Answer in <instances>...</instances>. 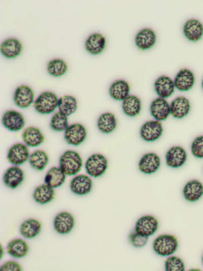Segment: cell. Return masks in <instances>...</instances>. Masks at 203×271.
Wrapping results in <instances>:
<instances>
[{"mask_svg":"<svg viewBox=\"0 0 203 271\" xmlns=\"http://www.w3.org/2000/svg\"><path fill=\"white\" fill-rule=\"evenodd\" d=\"M22 138L25 143L30 147H36L41 144L44 140V137L37 128L29 127L22 133Z\"/></svg>","mask_w":203,"mask_h":271,"instance_id":"27","label":"cell"},{"mask_svg":"<svg viewBox=\"0 0 203 271\" xmlns=\"http://www.w3.org/2000/svg\"><path fill=\"white\" fill-rule=\"evenodd\" d=\"M82 160L76 152L68 150L63 153L59 159V167L67 175H74L82 166Z\"/></svg>","mask_w":203,"mask_h":271,"instance_id":"1","label":"cell"},{"mask_svg":"<svg viewBox=\"0 0 203 271\" xmlns=\"http://www.w3.org/2000/svg\"><path fill=\"white\" fill-rule=\"evenodd\" d=\"M58 98L51 92H45L41 94L34 102V108L37 112L42 114L53 112L58 107Z\"/></svg>","mask_w":203,"mask_h":271,"instance_id":"3","label":"cell"},{"mask_svg":"<svg viewBox=\"0 0 203 271\" xmlns=\"http://www.w3.org/2000/svg\"><path fill=\"white\" fill-rule=\"evenodd\" d=\"M184 198L189 202L198 201L203 195V185L197 179L188 182L183 189Z\"/></svg>","mask_w":203,"mask_h":271,"instance_id":"19","label":"cell"},{"mask_svg":"<svg viewBox=\"0 0 203 271\" xmlns=\"http://www.w3.org/2000/svg\"><path fill=\"white\" fill-rule=\"evenodd\" d=\"M150 111L155 120L165 121L171 114L170 105L166 99L158 97L152 101Z\"/></svg>","mask_w":203,"mask_h":271,"instance_id":"10","label":"cell"},{"mask_svg":"<svg viewBox=\"0 0 203 271\" xmlns=\"http://www.w3.org/2000/svg\"><path fill=\"white\" fill-rule=\"evenodd\" d=\"M191 152L197 158H203V135L196 137L191 144Z\"/></svg>","mask_w":203,"mask_h":271,"instance_id":"39","label":"cell"},{"mask_svg":"<svg viewBox=\"0 0 203 271\" xmlns=\"http://www.w3.org/2000/svg\"><path fill=\"white\" fill-rule=\"evenodd\" d=\"M178 247V240L176 236L172 234L159 235L153 243V249L155 253L163 257L173 254Z\"/></svg>","mask_w":203,"mask_h":271,"instance_id":"2","label":"cell"},{"mask_svg":"<svg viewBox=\"0 0 203 271\" xmlns=\"http://www.w3.org/2000/svg\"><path fill=\"white\" fill-rule=\"evenodd\" d=\"M163 131V126L160 121L150 120L147 121L142 126L140 134L144 141L153 142L161 137Z\"/></svg>","mask_w":203,"mask_h":271,"instance_id":"5","label":"cell"},{"mask_svg":"<svg viewBox=\"0 0 203 271\" xmlns=\"http://www.w3.org/2000/svg\"><path fill=\"white\" fill-rule=\"evenodd\" d=\"M67 116L60 111L55 113L51 119V129L56 132L65 131L69 126Z\"/></svg>","mask_w":203,"mask_h":271,"instance_id":"36","label":"cell"},{"mask_svg":"<svg viewBox=\"0 0 203 271\" xmlns=\"http://www.w3.org/2000/svg\"><path fill=\"white\" fill-rule=\"evenodd\" d=\"M202 264H203V255H202Z\"/></svg>","mask_w":203,"mask_h":271,"instance_id":"42","label":"cell"},{"mask_svg":"<svg viewBox=\"0 0 203 271\" xmlns=\"http://www.w3.org/2000/svg\"><path fill=\"white\" fill-rule=\"evenodd\" d=\"M41 229V224L37 220L29 219L24 221L20 226V232L26 238H32L39 234Z\"/></svg>","mask_w":203,"mask_h":271,"instance_id":"32","label":"cell"},{"mask_svg":"<svg viewBox=\"0 0 203 271\" xmlns=\"http://www.w3.org/2000/svg\"><path fill=\"white\" fill-rule=\"evenodd\" d=\"M0 50L5 57L13 58L20 54L22 50V45L17 39L9 38L2 43Z\"/></svg>","mask_w":203,"mask_h":271,"instance_id":"24","label":"cell"},{"mask_svg":"<svg viewBox=\"0 0 203 271\" xmlns=\"http://www.w3.org/2000/svg\"><path fill=\"white\" fill-rule=\"evenodd\" d=\"M187 159L185 149L180 146L171 147L165 155L166 165L172 168H178L182 166Z\"/></svg>","mask_w":203,"mask_h":271,"instance_id":"8","label":"cell"},{"mask_svg":"<svg viewBox=\"0 0 203 271\" xmlns=\"http://www.w3.org/2000/svg\"><path fill=\"white\" fill-rule=\"evenodd\" d=\"M108 168V160L101 154H94L90 156L85 163L87 173L93 177H98L105 173Z\"/></svg>","mask_w":203,"mask_h":271,"instance_id":"4","label":"cell"},{"mask_svg":"<svg viewBox=\"0 0 203 271\" xmlns=\"http://www.w3.org/2000/svg\"><path fill=\"white\" fill-rule=\"evenodd\" d=\"M166 271H184L185 265L182 259L177 256L167 258L164 263Z\"/></svg>","mask_w":203,"mask_h":271,"instance_id":"37","label":"cell"},{"mask_svg":"<svg viewBox=\"0 0 203 271\" xmlns=\"http://www.w3.org/2000/svg\"><path fill=\"white\" fill-rule=\"evenodd\" d=\"M77 106V101L73 96L65 95L58 100L59 111L66 116L73 114L76 111Z\"/></svg>","mask_w":203,"mask_h":271,"instance_id":"33","label":"cell"},{"mask_svg":"<svg viewBox=\"0 0 203 271\" xmlns=\"http://www.w3.org/2000/svg\"><path fill=\"white\" fill-rule=\"evenodd\" d=\"M3 126L11 131L16 132L21 130L25 125L22 114L16 110H11L4 113L2 117Z\"/></svg>","mask_w":203,"mask_h":271,"instance_id":"9","label":"cell"},{"mask_svg":"<svg viewBox=\"0 0 203 271\" xmlns=\"http://www.w3.org/2000/svg\"><path fill=\"white\" fill-rule=\"evenodd\" d=\"M175 87L180 92H187L190 89L195 82L194 75L187 69H182L174 79Z\"/></svg>","mask_w":203,"mask_h":271,"instance_id":"16","label":"cell"},{"mask_svg":"<svg viewBox=\"0 0 203 271\" xmlns=\"http://www.w3.org/2000/svg\"><path fill=\"white\" fill-rule=\"evenodd\" d=\"M1 271H21L20 265L13 261H9L4 263L1 266Z\"/></svg>","mask_w":203,"mask_h":271,"instance_id":"40","label":"cell"},{"mask_svg":"<svg viewBox=\"0 0 203 271\" xmlns=\"http://www.w3.org/2000/svg\"><path fill=\"white\" fill-rule=\"evenodd\" d=\"M27 147L22 143H16L9 149L7 155L8 161L12 164L20 165L24 163L29 158Z\"/></svg>","mask_w":203,"mask_h":271,"instance_id":"12","label":"cell"},{"mask_svg":"<svg viewBox=\"0 0 203 271\" xmlns=\"http://www.w3.org/2000/svg\"><path fill=\"white\" fill-rule=\"evenodd\" d=\"M33 99V91L29 86L26 85L18 86L13 95L15 104L21 108L28 107L32 103Z\"/></svg>","mask_w":203,"mask_h":271,"instance_id":"11","label":"cell"},{"mask_svg":"<svg viewBox=\"0 0 203 271\" xmlns=\"http://www.w3.org/2000/svg\"><path fill=\"white\" fill-rule=\"evenodd\" d=\"M201 86H202V88L203 89V79H202V82H201Z\"/></svg>","mask_w":203,"mask_h":271,"instance_id":"41","label":"cell"},{"mask_svg":"<svg viewBox=\"0 0 203 271\" xmlns=\"http://www.w3.org/2000/svg\"><path fill=\"white\" fill-rule=\"evenodd\" d=\"M160 163V158L158 155L155 153H148L140 160L138 167L142 173L151 174L159 168Z\"/></svg>","mask_w":203,"mask_h":271,"instance_id":"13","label":"cell"},{"mask_svg":"<svg viewBox=\"0 0 203 271\" xmlns=\"http://www.w3.org/2000/svg\"><path fill=\"white\" fill-rule=\"evenodd\" d=\"M142 103L140 99L135 95H128L122 101L123 112L127 116L134 117L141 111Z\"/></svg>","mask_w":203,"mask_h":271,"instance_id":"26","label":"cell"},{"mask_svg":"<svg viewBox=\"0 0 203 271\" xmlns=\"http://www.w3.org/2000/svg\"><path fill=\"white\" fill-rule=\"evenodd\" d=\"M75 225L73 216L69 213L61 212L58 214L54 220V228L59 234H64L70 233Z\"/></svg>","mask_w":203,"mask_h":271,"instance_id":"14","label":"cell"},{"mask_svg":"<svg viewBox=\"0 0 203 271\" xmlns=\"http://www.w3.org/2000/svg\"><path fill=\"white\" fill-rule=\"evenodd\" d=\"M183 31L185 37L188 40L196 42L203 35V25L197 19H191L185 22Z\"/></svg>","mask_w":203,"mask_h":271,"instance_id":"21","label":"cell"},{"mask_svg":"<svg viewBox=\"0 0 203 271\" xmlns=\"http://www.w3.org/2000/svg\"><path fill=\"white\" fill-rule=\"evenodd\" d=\"M87 133L85 128L79 123L73 124L64 131V138L70 145L77 146L85 140Z\"/></svg>","mask_w":203,"mask_h":271,"instance_id":"6","label":"cell"},{"mask_svg":"<svg viewBox=\"0 0 203 271\" xmlns=\"http://www.w3.org/2000/svg\"><path fill=\"white\" fill-rule=\"evenodd\" d=\"M130 86L128 82L123 79L116 80L109 87V94L111 97L116 101H123L128 95Z\"/></svg>","mask_w":203,"mask_h":271,"instance_id":"25","label":"cell"},{"mask_svg":"<svg viewBox=\"0 0 203 271\" xmlns=\"http://www.w3.org/2000/svg\"><path fill=\"white\" fill-rule=\"evenodd\" d=\"M128 240L133 247L141 248L147 244L148 237L139 234L134 230L129 233Z\"/></svg>","mask_w":203,"mask_h":271,"instance_id":"38","label":"cell"},{"mask_svg":"<svg viewBox=\"0 0 203 271\" xmlns=\"http://www.w3.org/2000/svg\"><path fill=\"white\" fill-rule=\"evenodd\" d=\"M7 252L11 256L20 258L24 257L28 251L27 243L21 238L14 239L9 243L6 248Z\"/></svg>","mask_w":203,"mask_h":271,"instance_id":"30","label":"cell"},{"mask_svg":"<svg viewBox=\"0 0 203 271\" xmlns=\"http://www.w3.org/2000/svg\"><path fill=\"white\" fill-rule=\"evenodd\" d=\"M135 44L141 50H147L152 47L156 43V36L155 32L149 28L140 30L135 37Z\"/></svg>","mask_w":203,"mask_h":271,"instance_id":"18","label":"cell"},{"mask_svg":"<svg viewBox=\"0 0 203 271\" xmlns=\"http://www.w3.org/2000/svg\"><path fill=\"white\" fill-rule=\"evenodd\" d=\"M55 197V192L53 188L47 184L42 185L37 187L33 193V198L38 203L44 204L50 202Z\"/></svg>","mask_w":203,"mask_h":271,"instance_id":"31","label":"cell"},{"mask_svg":"<svg viewBox=\"0 0 203 271\" xmlns=\"http://www.w3.org/2000/svg\"><path fill=\"white\" fill-rule=\"evenodd\" d=\"M157 219L153 216L146 215L140 217L136 222L134 230L143 235L150 236L158 228Z\"/></svg>","mask_w":203,"mask_h":271,"instance_id":"7","label":"cell"},{"mask_svg":"<svg viewBox=\"0 0 203 271\" xmlns=\"http://www.w3.org/2000/svg\"><path fill=\"white\" fill-rule=\"evenodd\" d=\"M190 110L189 100L184 96L174 99L170 105L171 114L175 118L181 119L188 115Z\"/></svg>","mask_w":203,"mask_h":271,"instance_id":"20","label":"cell"},{"mask_svg":"<svg viewBox=\"0 0 203 271\" xmlns=\"http://www.w3.org/2000/svg\"><path fill=\"white\" fill-rule=\"evenodd\" d=\"M65 175L60 167H53L47 171L44 181L46 184L53 188H58L64 182Z\"/></svg>","mask_w":203,"mask_h":271,"instance_id":"29","label":"cell"},{"mask_svg":"<svg viewBox=\"0 0 203 271\" xmlns=\"http://www.w3.org/2000/svg\"><path fill=\"white\" fill-rule=\"evenodd\" d=\"M49 158L46 152L37 150L30 156L29 162L32 168L38 170H43L47 165Z\"/></svg>","mask_w":203,"mask_h":271,"instance_id":"34","label":"cell"},{"mask_svg":"<svg viewBox=\"0 0 203 271\" xmlns=\"http://www.w3.org/2000/svg\"><path fill=\"white\" fill-rule=\"evenodd\" d=\"M24 180V172L18 166L9 168L5 172L3 176L4 184L8 187L15 189L18 187Z\"/></svg>","mask_w":203,"mask_h":271,"instance_id":"23","label":"cell"},{"mask_svg":"<svg viewBox=\"0 0 203 271\" xmlns=\"http://www.w3.org/2000/svg\"><path fill=\"white\" fill-rule=\"evenodd\" d=\"M70 187L73 193L78 195H84L90 192L92 187V182L88 176L80 174L72 179Z\"/></svg>","mask_w":203,"mask_h":271,"instance_id":"15","label":"cell"},{"mask_svg":"<svg viewBox=\"0 0 203 271\" xmlns=\"http://www.w3.org/2000/svg\"><path fill=\"white\" fill-rule=\"evenodd\" d=\"M106 44L105 37L100 33L91 34L85 41V49L90 54L97 55L105 49Z\"/></svg>","mask_w":203,"mask_h":271,"instance_id":"22","label":"cell"},{"mask_svg":"<svg viewBox=\"0 0 203 271\" xmlns=\"http://www.w3.org/2000/svg\"><path fill=\"white\" fill-rule=\"evenodd\" d=\"M116 126L117 119L113 113L109 112L104 113L97 119V128L103 133L109 134L112 132Z\"/></svg>","mask_w":203,"mask_h":271,"instance_id":"28","label":"cell"},{"mask_svg":"<svg viewBox=\"0 0 203 271\" xmlns=\"http://www.w3.org/2000/svg\"><path fill=\"white\" fill-rule=\"evenodd\" d=\"M175 86L174 81L168 76H159L154 82V90L159 97L166 99L174 93Z\"/></svg>","mask_w":203,"mask_h":271,"instance_id":"17","label":"cell"},{"mask_svg":"<svg viewBox=\"0 0 203 271\" xmlns=\"http://www.w3.org/2000/svg\"><path fill=\"white\" fill-rule=\"evenodd\" d=\"M47 69L50 75L55 77H59L66 72L67 66L63 59L55 58L48 63Z\"/></svg>","mask_w":203,"mask_h":271,"instance_id":"35","label":"cell"}]
</instances>
